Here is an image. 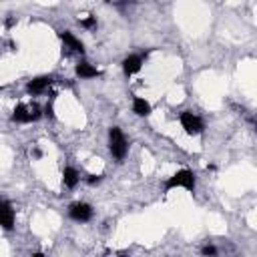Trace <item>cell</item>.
<instances>
[{
    "label": "cell",
    "instance_id": "1",
    "mask_svg": "<svg viewBox=\"0 0 257 257\" xmlns=\"http://www.w3.org/2000/svg\"><path fill=\"white\" fill-rule=\"evenodd\" d=\"M109 143H111L109 147H111L113 157L119 159V161H123L127 157L129 145H127V139H125L123 131L119 129V127H111V131H109Z\"/></svg>",
    "mask_w": 257,
    "mask_h": 257
},
{
    "label": "cell",
    "instance_id": "2",
    "mask_svg": "<svg viewBox=\"0 0 257 257\" xmlns=\"http://www.w3.org/2000/svg\"><path fill=\"white\" fill-rule=\"evenodd\" d=\"M175 187H185L189 193H193L195 191V175H193V171H189V169L177 171V173L165 183V191H171V189H175Z\"/></svg>",
    "mask_w": 257,
    "mask_h": 257
},
{
    "label": "cell",
    "instance_id": "3",
    "mask_svg": "<svg viewBox=\"0 0 257 257\" xmlns=\"http://www.w3.org/2000/svg\"><path fill=\"white\" fill-rule=\"evenodd\" d=\"M179 121H181V127L185 129V133H187V135L197 137V135H201V133H203V121H201V119H199L197 115H193L191 111L181 113Z\"/></svg>",
    "mask_w": 257,
    "mask_h": 257
},
{
    "label": "cell",
    "instance_id": "4",
    "mask_svg": "<svg viewBox=\"0 0 257 257\" xmlns=\"http://www.w3.org/2000/svg\"><path fill=\"white\" fill-rule=\"evenodd\" d=\"M37 119H40V109L37 105H32L30 109L24 105H19L12 113V121L16 123H30V121H37Z\"/></svg>",
    "mask_w": 257,
    "mask_h": 257
},
{
    "label": "cell",
    "instance_id": "5",
    "mask_svg": "<svg viewBox=\"0 0 257 257\" xmlns=\"http://www.w3.org/2000/svg\"><path fill=\"white\" fill-rule=\"evenodd\" d=\"M68 215L75 221H79V223H87L93 217V207L89 203H73L71 209H68Z\"/></svg>",
    "mask_w": 257,
    "mask_h": 257
},
{
    "label": "cell",
    "instance_id": "6",
    "mask_svg": "<svg viewBox=\"0 0 257 257\" xmlns=\"http://www.w3.org/2000/svg\"><path fill=\"white\" fill-rule=\"evenodd\" d=\"M145 60H147V53L145 55H131V57H127L123 60V71H125V75L131 77L135 73H139L141 68H143V64H145Z\"/></svg>",
    "mask_w": 257,
    "mask_h": 257
},
{
    "label": "cell",
    "instance_id": "7",
    "mask_svg": "<svg viewBox=\"0 0 257 257\" xmlns=\"http://www.w3.org/2000/svg\"><path fill=\"white\" fill-rule=\"evenodd\" d=\"M0 227L8 229V231L14 227V209L10 203H6L2 199H0Z\"/></svg>",
    "mask_w": 257,
    "mask_h": 257
},
{
    "label": "cell",
    "instance_id": "8",
    "mask_svg": "<svg viewBox=\"0 0 257 257\" xmlns=\"http://www.w3.org/2000/svg\"><path fill=\"white\" fill-rule=\"evenodd\" d=\"M50 82H53V79H50V77L32 79V80L26 84V91H28L30 95H40V93H44V91L50 87Z\"/></svg>",
    "mask_w": 257,
    "mask_h": 257
},
{
    "label": "cell",
    "instance_id": "9",
    "mask_svg": "<svg viewBox=\"0 0 257 257\" xmlns=\"http://www.w3.org/2000/svg\"><path fill=\"white\" fill-rule=\"evenodd\" d=\"M77 77H80V79H97V77H100V71L99 68H95L93 64H89V62H79L77 64Z\"/></svg>",
    "mask_w": 257,
    "mask_h": 257
},
{
    "label": "cell",
    "instance_id": "10",
    "mask_svg": "<svg viewBox=\"0 0 257 257\" xmlns=\"http://www.w3.org/2000/svg\"><path fill=\"white\" fill-rule=\"evenodd\" d=\"M60 40L66 44V48H71V50H75V53H84V44L75 37V34H71V32H60Z\"/></svg>",
    "mask_w": 257,
    "mask_h": 257
},
{
    "label": "cell",
    "instance_id": "11",
    "mask_svg": "<svg viewBox=\"0 0 257 257\" xmlns=\"http://www.w3.org/2000/svg\"><path fill=\"white\" fill-rule=\"evenodd\" d=\"M80 181V175H79V171L75 167H66L62 171V183L68 187V189H75V187L79 185Z\"/></svg>",
    "mask_w": 257,
    "mask_h": 257
},
{
    "label": "cell",
    "instance_id": "12",
    "mask_svg": "<svg viewBox=\"0 0 257 257\" xmlns=\"http://www.w3.org/2000/svg\"><path fill=\"white\" fill-rule=\"evenodd\" d=\"M133 113H135L137 117H149V115H151V105H149L145 99L135 97V99H133Z\"/></svg>",
    "mask_w": 257,
    "mask_h": 257
},
{
    "label": "cell",
    "instance_id": "13",
    "mask_svg": "<svg viewBox=\"0 0 257 257\" xmlns=\"http://www.w3.org/2000/svg\"><path fill=\"white\" fill-rule=\"evenodd\" d=\"M80 26L82 28H89V30H93V28H97V16H93V14H89L84 20H80Z\"/></svg>",
    "mask_w": 257,
    "mask_h": 257
},
{
    "label": "cell",
    "instance_id": "14",
    "mask_svg": "<svg viewBox=\"0 0 257 257\" xmlns=\"http://www.w3.org/2000/svg\"><path fill=\"white\" fill-rule=\"evenodd\" d=\"M201 251H203V255H215V253H217V249H215L213 245H205Z\"/></svg>",
    "mask_w": 257,
    "mask_h": 257
},
{
    "label": "cell",
    "instance_id": "15",
    "mask_svg": "<svg viewBox=\"0 0 257 257\" xmlns=\"http://www.w3.org/2000/svg\"><path fill=\"white\" fill-rule=\"evenodd\" d=\"M102 181V175H89V183L91 185H99Z\"/></svg>",
    "mask_w": 257,
    "mask_h": 257
},
{
    "label": "cell",
    "instance_id": "16",
    "mask_svg": "<svg viewBox=\"0 0 257 257\" xmlns=\"http://www.w3.org/2000/svg\"><path fill=\"white\" fill-rule=\"evenodd\" d=\"M44 115H46V117H50V119H55V113H53V105H46V109H44Z\"/></svg>",
    "mask_w": 257,
    "mask_h": 257
},
{
    "label": "cell",
    "instance_id": "17",
    "mask_svg": "<svg viewBox=\"0 0 257 257\" xmlns=\"http://www.w3.org/2000/svg\"><path fill=\"white\" fill-rule=\"evenodd\" d=\"M40 155H42V153H40V151H39V149H34V153H32V157H34V159H39V157H40Z\"/></svg>",
    "mask_w": 257,
    "mask_h": 257
},
{
    "label": "cell",
    "instance_id": "18",
    "mask_svg": "<svg viewBox=\"0 0 257 257\" xmlns=\"http://www.w3.org/2000/svg\"><path fill=\"white\" fill-rule=\"evenodd\" d=\"M12 24H14V19H8V20H6V26H8V28H10V26H12Z\"/></svg>",
    "mask_w": 257,
    "mask_h": 257
}]
</instances>
